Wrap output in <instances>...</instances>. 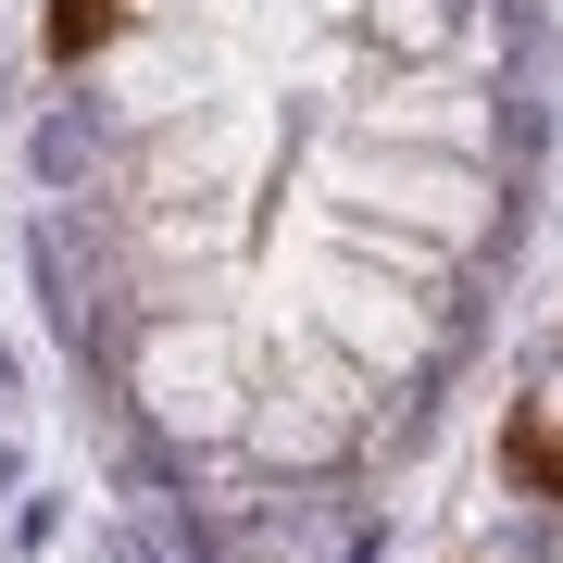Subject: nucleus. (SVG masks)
I'll return each mask as SVG.
<instances>
[{
  "mask_svg": "<svg viewBox=\"0 0 563 563\" xmlns=\"http://www.w3.org/2000/svg\"><path fill=\"white\" fill-rule=\"evenodd\" d=\"M113 13H125V0H51V63H88L113 38Z\"/></svg>",
  "mask_w": 563,
  "mask_h": 563,
  "instance_id": "obj_2",
  "label": "nucleus"
},
{
  "mask_svg": "<svg viewBox=\"0 0 563 563\" xmlns=\"http://www.w3.org/2000/svg\"><path fill=\"white\" fill-rule=\"evenodd\" d=\"M501 476H514V488H539V501H563V339L539 351L526 401L501 413Z\"/></svg>",
  "mask_w": 563,
  "mask_h": 563,
  "instance_id": "obj_1",
  "label": "nucleus"
}]
</instances>
